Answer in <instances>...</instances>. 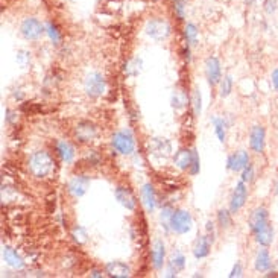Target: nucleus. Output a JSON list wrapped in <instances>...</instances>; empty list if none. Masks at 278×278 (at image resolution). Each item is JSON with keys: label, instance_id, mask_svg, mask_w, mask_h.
<instances>
[{"label": "nucleus", "instance_id": "cd10ccee", "mask_svg": "<svg viewBox=\"0 0 278 278\" xmlns=\"http://www.w3.org/2000/svg\"><path fill=\"white\" fill-rule=\"evenodd\" d=\"M198 28L193 25V23H187L184 28V38H185V43H187V46H196L198 43Z\"/></svg>", "mask_w": 278, "mask_h": 278}, {"label": "nucleus", "instance_id": "f3484780", "mask_svg": "<svg viewBox=\"0 0 278 278\" xmlns=\"http://www.w3.org/2000/svg\"><path fill=\"white\" fill-rule=\"evenodd\" d=\"M192 161H193V149H187V148H181L173 157V164L179 170H189L192 166Z\"/></svg>", "mask_w": 278, "mask_h": 278}, {"label": "nucleus", "instance_id": "0eeeda50", "mask_svg": "<svg viewBox=\"0 0 278 278\" xmlns=\"http://www.w3.org/2000/svg\"><path fill=\"white\" fill-rule=\"evenodd\" d=\"M90 189V178L85 175H75L67 184V190L73 198H82Z\"/></svg>", "mask_w": 278, "mask_h": 278}, {"label": "nucleus", "instance_id": "dca6fc26", "mask_svg": "<svg viewBox=\"0 0 278 278\" xmlns=\"http://www.w3.org/2000/svg\"><path fill=\"white\" fill-rule=\"evenodd\" d=\"M269 222H267V210L264 207H257L251 216H249V228L252 233H257L260 231L263 227H266Z\"/></svg>", "mask_w": 278, "mask_h": 278}, {"label": "nucleus", "instance_id": "aec40b11", "mask_svg": "<svg viewBox=\"0 0 278 278\" xmlns=\"http://www.w3.org/2000/svg\"><path fill=\"white\" fill-rule=\"evenodd\" d=\"M55 151H56L58 157L61 158V161L65 163V164H72L75 157H76L75 148L68 142H65V140H59L56 143V146H55Z\"/></svg>", "mask_w": 278, "mask_h": 278}, {"label": "nucleus", "instance_id": "4468645a", "mask_svg": "<svg viewBox=\"0 0 278 278\" xmlns=\"http://www.w3.org/2000/svg\"><path fill=\"white\" fill-rule=\"evenodd\" d=\"M152 266L157 270H161L163 266L166 264V245L161 239H155L154 245H152Z\"/></svg>", "mask_w": 278, "mask_h": 278}, {"label": "nucleus", "instance_id": "4be33fe9", "mask_svg": "<svg viewBox=\"0 0 278 278\" xmlns=\"http://www.w3.org/2000/svg\"><path fill=\"white\" fill-rule=\"evenodd\" d=\"M2 257H4V260H5V263H7L8 266L14 267V269H23V267H25L23 258L17 254V251H14V249L10 248V246H4V249H2Z\"/></svg>", "mask_w": 278, "mask_h": 278}, {"label": "nucleus", "instance_id": "c03bdc74", "mask_svg": "<svg viewBox=\"0 0 278 278\" xmlns=\"http://www.w3.org/2000/svg\"><path fill=\"white\" fill-rule=\"evenodd\" d=\"M275 192H276V195H278V182H276V189H275Z\"/></svg>", "mask_w": 278, "mask_h": 278}, {"label": "nucleus", "instance_id": "412c9836", "mask_svg": "<svg viewBox=\"0 0 278 278\" xmlns=\"http://www.w3.org/2000/svg\"><path fill=\"white\" fill-rule=\"evenodd\" d=\"M212 240L207 234L204 236H199L198 240L195 242V246H193V255L195 258L201 260V258H205L208 254H210V248H212Z\"/></svg>", "mask_w": 278, "mask_h": 278}, {"label": "nucleus", "instance_id": "4c0bfd02", "mask_svg": "<svg viewBox=\"0 0 278 278\" xmlns=\"http://www.w3.org/2000/svg\"><path fill=\"white\" fill-rule=\"evenodd\" d=\"M173 10L179 19H184V10H185V0H175L173 2Z\"/></svg>", "mask_w": 278, "mask_h": 278}, {"label": "nucleus", "instance_id": "9d476101", "mask_svg": "<svg viewBox=\"0 0 278 278\" xmlns=\"http://www.w3.org/2000/svg\"><path fill=\"white\" fill-rule=\"evenodd\" d=\"M75 135L81 143H90L96 138L98 129L90 122H79L75 128Z\"/></svg>", "mask_w": 278, "mask_h": 278}, {"label": "nucleus", "instance_id": "37998d69", "mask_svg": "<svg viewBox=\"0 0 278 278\" xmlns=\"http://www.w3.org/2000/svg\"><path fill=\"white\" fill-rule=\"evenodd\" d=\"M90 276H96V278H99V276H104V273H102V270H99V269H93V270L90 272Z\"/></svg>", "mask_w": 278, "mask_h": 278}, {"label": "nucleus", "instance_id": "ea45409f", "mask_svg": "<svg viewBox=\"0 0 278 278\" xmlns=\"http://www.w3.org/2000/svg\"><path fill=\"white\" fill-rule=\"evenodd\" d=\"M264 11L267 14H273L276 11V0H266L264 2Z\"/></svg>", "mask_w": 278, "mask_h": 278}, {"label": "nucleus", "instance_id": "423d86ee", "mask_svg": "<svg viewBox=\"0 0 278 278\" xmlns=\"http://www.w3.org/2000/svg\"><path fill=\"white\" fill-rule=\"evenodd\" d=\"M44 31H46V28L43 26V23L34 17L25 19L22 26H20V32L26 40H38V38H41Z\"/></svg>", "mask_w": 278, "mask_h": 278}, {"label": "nucleus", "instance_id": "b1692460", "mask_svg": "<svg viewBox=\"0 0 278 278\" xmlns=\"http://www.w3.org/2000/svg\"><path fill=\"white\" fill-rule=\"evenodd\" d=\"M254 237H255V242H257L260 246L267 248V246L273 242V228L267 224V225L263 227L260 231L254 233Z\"/></svg>", "mask_w": 278, "mask_h": 278}, {"label": "nucleus", "instance_id": "e433bc0d", "mask_svg": "<svg viewBox=\"0 0 278 278\" xmlns=\"http://www.w3.org/2000/svg\"><path fill=\"white\" fill-rule=\"evenodd\" d=\"M199 170H201V160H199V155H198L196 149H193V161H192V166H190L189 172H190V175L195 176V175L199 173Z\"/></svg>", "mask_w": 278, "mask_h": 278}, {"label": "nucleus", "instance_id": "a19ab883", "mask_svg": "<svg viewBox=\"0 0 278 278\" xmlns=\"http://www.w3.org/2000/svg\"><path fill=\"white\" fill-rule=\"evenodd\" d=\"M234 276H242V264L239 261H236V264H234V267L230 273V278H234Z\"/></svg>", "mask_w": 278, "mask_h": 278}, {"label": "nucleus", "instance_id": "f257e3e1", "mask_svg": "<svg viewBox=\"0 0 278 278\" xmlns=\"http://www.w3.org/2000/svg\"><path fill=\"white\" fill-rule=\"evenodd\" d=\"M28 169L29 172L32 173V176L38 178V179H43V178H47L53 173L55 170V161H53V157L46 152V151H38V152H34L31 157H29V161H28Z\"/></svg>", "mask_w": 278, "mask_h": 278}, {"label": "nucleus", "instance_id": "f704fd0d", "mask_svg": "<svg viewBox=\"0 0 278 278\" xmlns=\"http://www.w3.org/2000/svg\"><path fill=\"white\" fill-rule=\"evenodd\" d=\"M17 64L22 67V68H28L29 67V64H31V53L29 52H26V50H20L19 53H17Z\"/></svg>", "mask_w": 278, "mask_h": 278}, {"label": "nucleus", "instance_id": "f8f14e48", "mask_svg": "<svg viewBox=\"0 0 278 278\" xmlns=\"http://www.w3.org/2000/svg\"><path fill=\"white\" fill-rule=\"evenodd\" d=\"M251 163V158L246 151H239L234 152L228 157L227 160V169L231 172H242L248 164Z\"/></svg>", "mask_w": 278, "mask_h": 278}, {"label": "nucleus", "instance_id": "ddd939ff", "mask_svg": "<svg viewBox=\"0 0 278 278\" xmlns=\"http://www.w3.org/2000/svg\"><path fill=\"white\" fill-rule=\"evenodd\" d=\"M264 145H266V132L263 126H252L251 132H249V146L255 154H261L264 151Z\"/></svg>", "mask_w": 278, "mask_h": 278}, {"label": "nucleus", "instance_id": "1a4fd4ad", "mask_svg": "<svg viewBox=\"0 0 278 278\" xmlns=\"http://www.w3.org/2000/svg\"><path fill=\"white\" fill-rule=\"evenodd\" d=\"M205 76H207V81L212 87L221 84L222 68H221V61L216 56L207 58V61H205Z\"/></svg>", "mask_w": 278, "mask_h": 278}, {"label": "nucleus", "instance_id": "2eb2a0df", "mask_svg": "<svg viewBox=\"0 0 278 278\" xmlns=\"http://www.w3.org/2000/svg\"><path fill=\"white\" fill-rule=\"evenodd\" d=\"M140 198H142V202H143L145 208L148 210V213H154L155 207H157V196H155L154 185L151 182L143 184V187L140 189Z\"/></svg>", "mask_w": 278, "mask_h": 278}, {"label": "nucleus", "instance_id": "a211bd4d", "mask_svg": "<svg viewBox=\"0 0 278 278\" xmlns=\"http://www.w3.org/2000/svg\"><path fill=\"white\" fill-rule=\"evenodd\" d=\"M105 272L108 276L113 278H128L131 276V269L126 263L123 261H110L105 264Z\"/></svg>", "mask_w": 278, "mask_h": 278}, {"label": "nucleus", "instance_id": "6e6552de", "mask_svg": "<svg viewBox=\"0 0 278 278\" xmlns=\"http://www.w3.org/2000/svg\"><path fill=\"white\" fill-rule=\"evenodd\" d=\"M246 196H248V187L246 182H243L242 179L236 184V187L233 190L231 199H230V212L233 215H236L246 202Z\"/></svg>", "mask_w": 278, "mask_h": 278}, {"label": "nucleus", "instance_id": "393cba45", "mask_svg": "<svg viewBox=\"0 0 278 278\" xmlns=\"http://www.w3.org/2000/svg\"><path fill=\"white\" fill-rule=\"evenodd\" d=\"M254 267L258 272H266L270 269V255H269V251L264 249V246H263V249H260L257 252L255 260H254Z\"/></svg>", "mask_w": 278, "mask_h": 278}, {"label": "nucleus", "instance_id": "39448f33", "mask_svg": "<svg viewBox=\"0 0 278 278\" xmlns=\"http://www.w3.org/2000/svg\"><path fill=\"white\" fill-rule=\"evenodd\" d=\"M170 25L164 20V19H151L146 26H145V32L149 38L155 40V41H163L170 35Z\"/></svg>", "mask_w": 278, "mask_h": 278}, {"label": "nucleus", "instance_id": "c756f323", "mask_svg": "<svg viewBox=\"0 0 278 278\" xmlns=\"http://www.w3.org/2000/svg\"><path fill=\"white\" fill-rule=\"evenodd\" d=\"M231 212L230 210H225V208H221L218 212V224L222 230H228L231 227Z\"/></svg>", "mask_w": 278, "mask_h": 278}, {"label": "nucleus", "instance_id": "20e7f679", "mask_svg": "<svg viewBox=\"0 0 278 278\" xmlns=\"http://www.w3.org/2000/svg\"><path fill=\"white\" fill-rule=\"evenodd\" d=\"M111 145L114 148L116 152H119L120 155H131L135 151V140L131 131L128 129H122L117 131L113 138H111Z\"/></svg>", "mask_w": 278, "mask_h": 278}, {"label": "nucleus", "instance_id": "c85d7f7f", "mask_svg": "<svg viewBox=\"0 0 278 278\" xmlns=\"http://www.w3.org/2000/svg\"><path fill=\"white\" fill-rule=\"evenodd\" d=\"M142 67H143L142 58H132L125 64V73H126V76H131V78L138 76L142 72Z\"/></svg>", "mask_w": 278, "mask_h": 278}, {"label": "nucleus", "instance_id": "7c9ffc66", "mask_svg": "<svg viewBox=\"0 0 278 278\" xmlns=\"http://www.w3.org/2000/svg\"><path fill=\"white\" fill-rule=\"evenodd\" d=\"M46 32H47V35H49V38H50V41L53 44H59L61 43V32H59V29H58V26L55 23L49 22L46 25Z\"/></svg>", "mask_w": 278, "mask_h": 278}, {"label": "nucleus", "instance_id": "79ce46f5", "mask_svg": "<svg viewBox=\"0 0 278 278\" xmlns=\"http://www.w3.org/2000/svg\"><path fill=\"white\" fill-rule=\"evenodd\" d=\"M270 79H272V85H273V88L278 91V67H276V68H273V72H272V75H270Z\"/></svg>", "mask_w": 278, "mask_h": 278}, {"label": "nucleus", "instance_id": "bb28decb", "mask_svg": "<svg viewBox=\"0 0 278 278\" xmlns=\"http://www.w3.org/2000/svg\"><path fill=\"white\" fill-rule=\"evenodd\" d=\"M187 95L182 90H173L172 96H170V104L173 110H182L185 105H187Z\"/></svg>", "mask_w": 278, "mask_h": 278}, {"label": "nucleus", "instance_id": "72a5a7b5", "mask_svg": "<svg viewBox=\"0 0 278 278\" xmlns=\"http://www.w3.org/2000/svg\"><path fill=\"white\" fill-rule=\"evenodd\" d=\"M72 237H73V240L78 243V245H82V243H85L87 242V237H88V234H87V231H85V228L84 227H75L73 228V231H72Z\"/></svg>", "mask_w": 278, "mask_h": 278}, {"label": "nucleus", "instance_id": "9b49d317", "mask_svg": "<svg viewBox=\"0 0 278 278\" xmlns=\"http://www.w3.org/2000/svg\"><path fill=\"white\" fill-rule=\"evenodd\" d=\"M114 196H116L117 202H119L122 207H125L126 210H129V212H134V210H135V207H137V199H135V196H134V193H132L131 189L122 187V185H119V187L114 190Z\"/></svg>", "mask_w": 278, "mask_h": 278}, {"label": "nucleus", "instance_id": "2f4dec72", "mask_svg": "<svg viewBox=\"0 0 278 278\" xmlns=\"http://www.w3.org/2000/svg\"><path fill=\"white\" fill-rule=\"evenodd\" d=\"M231 91H233V78L228 75V76H225V78L221 81L219 95H221V98H228V96L231 95Z\"/></svg>", "mask_w": 278, "mask_h": 278}, {"label": "nucleus", "instance_id": "58836bf2", "mask_svg": "<svg viewBox=\"0 0 278 278\" xmlns=\"http://www.w3.org/2000/svg\"><path fill=\"white\" fill-rule=\"evenodd\" d=\"M87 158H88V161L91 163V166H98V164L101 163V155H99L96 151H88Z\"/></svg>", "mask_w": 278, "mask_h": 278}, {"label": "nucleus", "instance_id": "f03ea898", "mask_svg": "<svg viewBox=\"0 0 278 278\" xmlns=\"http://www.w3.org/2000/svg\"><path fill=\"white\" fill-rule=\"evenodd\" d=\"M84 90L87 93V96H90L93 99L101 98L107 91V81L104 79V76L99 72H91L85 76Z\"/></svg>", "mask_w": 278, "mask_h": 278}, {"label": "nucleus", "instance_id": "c9c22d12", "mask_svg": "<svg viewBox=\"0 0 278 278\" xmlns=\"http://www.w3.org/2000/svg\"><path fill=\"white\" fill-rule=\"evenodd\" d=\"M254 176H255V170H254V166L249 163V164L242 170V181L246 182V184H249V182L254 181Z\"/></svg>", "mask_w": 278, "mask_h": 278}, {"label": "nucleus", "instance_id": "473e14b6", "mask_svg": "<svg viewBox=\"0 0 278 278\" xmlns=\"http://www.w3.org/2000/svg\"><path fill=\"white\" fill-rule=\"evenodd\" d=\"M192 105H193L195 114L201 116V113H202V96H201V91L198 88H195L193 93H192Z\"/></svg>", "mask_w": 278, "mask_h": 278}, {"label": "nucleus", "instance_id": "5701e85b", "mask_svg": "<svg viewBox=\"0 0 278 278\" xmlns=\"http://www.w3.org/2000/svg\"><path fill=\"white\" fill-rule=\"evenodd\" d=\"M149 151L152 154H160V155L167 157L172 151V146L166 138H152L149 142Z\"/></svg>", "mask_w": 278, "mask_h": 278}, {"label": "nucleus", "instance_id": "7ed1b4c3", "mask_svg": "<svg viewBox=\"0 0 278 278\" xmlns=\"http://www.w3.org/2000/svg\"><path fill=\"white\" fill-rule=\"evenodd\" d=\"M193 227V218L187 210H175L169 219L170 231L176 234H187Z\"/></svg>", "mask_w": 278, "mask_h": 278}, {"label": "nucleus", "instance_id": "a878e982", "mask_svg": "<svg viewBox=\"0 0 278 278\" xmlns=\"http://www.w3.org/2000/svg\"><path fill=\"white\" fill-rule=\"evenodd\" d=\"M212 123L215 126V132H216L219 142L221 143H225V140H227V129L231 125V122H227L225 117H216V116H213L212 117Z\"/></svg>", "mask_w": 278, "mask_h": 278}, {"label": "nucleus", "instance_id": "6ab92c4d", "mask_svg": "<svg viewBox=\"0 0 278 278\" xmlns=\"http://www.w3.org/2000/svg\"><path fill=\"white\" fill-rule=\"evenodd\" d=\"M185 267V257L182 252L175 251L173 255L170 257L169 263H167V270H166V276L173 278L178 275V272H181Z\"/></svg>", "mask_w": 278, "mask_h": 278}]
</instances>
